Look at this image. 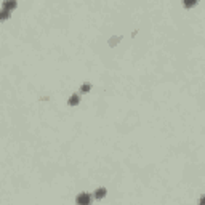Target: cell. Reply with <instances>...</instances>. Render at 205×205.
Here are the masks:
<instances>
[{
    "label": "cell",
    "mask_w": 205,
    "mask_h": 205,
    "mask_svg": "<svg viewBox=\"0 0 205 205\" xmlns=\"http://www.w3.org/2000/svg\"><path fill=\"white\" fill-rule=\"evenodd\" d=\"M119 40H120V37H112V40L109 42V45H111V47L117 45V43H119Z\"/></svg>",
    "instance_id": "obj_7"
},
{
    "label": "cell",
    "mask_w": 205,
    "mask_h": 205,
    "mask_svg": "<svg viewBox=\"0 0 205 205\" xmlns=\"http://www.w3.org/2000/svg\"><path fill=\"white\" fill-rule=\"evenodd\" d=\"M90 88H91V84H88V82H87V84L82 85V88H80V90L84 91V93H87V91H90Z\"/></svg>",
    "instance_id": "obj_6"
},
{
    "label": "cell",
    "mask_w": 205,
    "mask_h": 205,
    "mask_svg": "<svg viewBox=\"0 0 205 205\" xmlns=\"http://www.w3.org/2000/svg\"><path fill=\"white\" fill-rule=\"evenodd\" d=\"M8 16H10V11H8V10H3V11H2V19H7Z\"/></svg>",
    "instance_id": "obj_8"
},
{
    "label": "cell",
    "mask_w": 205,
    "mask_h": 205,
    "mask_svg": "<svg viewBox=\"0 0 205 205\" xmlns=\"http://www.w3.org/2000/svg\"><path fill=\"white\" fill-rule=\"evenodd\" d=\"M200 205H205V195H202V197H200Z\"/></svg>",
    "instance_id": "obj_9"
},
{
    "label": "cell",
    "mask_w": 205,
    "mask_h": 205,
    "mask_svg": "<svg viewBox=\"0 0 205 205\" xmlns=\"http://www.w3.org/2000/svg\"><path fill=\"white\" fill-rule=\"evenodd\" d=\"M195 3H197V0H183V5L186 8H192Z\"/></svg>",
    "instance_id": "obj_5"
},
{
    "label": "cell",
    "mask_w": 205,
    "mask_h": 205,
    "mask_svg": "<svg viewBox=\"0 0 205 205\" xmlns=\"http://www.w3.org/2000/svg\"><path fill=\"white\" fill-rule=\"evenodd\" d=\"M104 195H106V189L104 188H98L96 192H95V197L96 199H103Z\"/></svg>",
    "instance_id": "obj_4"
},
{
    "label": "cell",
    "mask_w": 205,
    "mask_h": 205,
    "mask_svg": "<svg viewBox=\"0 0 205 205\" xmlns=\"http://www.w3.org/2000/svg\"><path fill=\"white\" fill-rule=\"evenodd\" d=\"M14 8H16V0H5L3 2V10L13 11Z\"/></svg>",
    "instance_id": "obj_2"
},
{
    "label": "cell",
    "mask_w": 205,
    "mask_h": 205,
    "mask_svg": "<svg viewBox=\"0 0 205 205\" xmlns=\"http://www.w3.org/2000/svg\"><path fill=\"white\" fill-rule=\"evenodd\" d=\"M79 101H80L79 95H77V93H74L72 96L69 98V104H71V106H77V104H79Z\"/></svg>",
    "instance_id": "obj_3"
},
{
    "label": "cell",
    "mask_w": 205,
    "mask_h": 205,
    "mask_svg": "<svg viewBox=\"0 0 205 205\" xmlns=\"http://www.w3.org/2000/svg\"><path fill=\"white\" fill-rule=\"evenodd\" d=\"M90 202H91V197L87 192H84V194H80L79 197H77V204H80V205H87V204H90Z\"/></svg>",
    "instance_id": "obj_1"
}]
</instances>
